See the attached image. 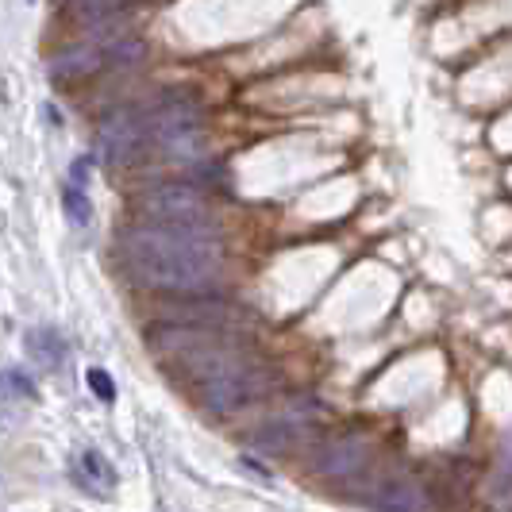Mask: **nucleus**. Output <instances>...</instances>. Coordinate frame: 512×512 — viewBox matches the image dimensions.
<instances>
[{"mask_svg": "<svg viewBox=\"0 0 512 512\" xmlns=\"http://www.w3.org/2000/svg\"><path fill=\"white\" fill-rule=\"evenodd\" d=\"M147 343L166 366H181V378L201 393L205 409L216 416L247 409L266 389V370L247 355L243 339H231L228 324L166 320L151 328Z\"/></svg>", "mask_w": 512, "mask_h": 512, "instance_id": "f257e3e1", "label": "nucleus"}, {"mask_svg": "<svg viewBox=\"0 0 512 512\" xmlns=\"http://www.w3.org/2000/svg\"><path fill=\"white\" fill-rule=\"evenodd\" d=\"M120 258L135 282L166 293H205L224 270L216 228L135 224L120 235Z\"/></svg>", "mask_w": 512, "mask_h": 512, "instance_id": "f03ea898", "label": "nucleus"}, {"mask_svg": "<svg viewBox=\"0 0 512 512\" xmlns=\"http://www.w3.org/2000/svg\"><path fill=\"white\" fill-rule=\"evenodd\" d=\"M147 124H151V143L170 158L197 162L205 154V116L189 93H162L147 108Z\"/></svg>", "mask_w": 512, "mask_h": 512, "instance_id": "7ed1b4c3", "label": "nucleus"}, {"mask_svg": "<svg viewBox=\"0 0 512 512\" xmlns=\"http://www.w3.org/2000/svg\"><path fill=\"white\" fill-rule=\"evenodd\" d=\"M143 212L154 224L178 228H216V212L193 181H158L143 193Z\"/></svg>", "mask_w": 512, "mask_h": 512, "instance_id": "20e7f679", "label": "nucleus"}, {"mask_svg": "<svg viewBox=\"0 0 512 512\" xmlns=\"http://www.w3.org/2000/svg\"><path fill=\"white\" fill-rule=\"evenodd\" d=\"M151 147V124H147V108L128 104L116 108L101 128V158L108 166H131L139 154Z\"/></svg>", "mask_w": 512, "mask_h": 512, "instance_id": "39448f33", "label": "nucleus"}, {"mask_svg": "<svg viewBox=\"0 0 512 512\" xmlns=\"http://www.w3.org/2000/svg\"><path fill=\"white\" fill-rule=\"evenodd\" d=\"M362 466H366V443L355 436H343L324 447L320 455V470L328 478H355Z\"/></svg>", "mask_w": 512, "mask_h": 512, "instance_id": "423d86ee", "label": "nucleus"}, {"mask_svg": "<svg viewBox=\"0 0 512 512\" xmlns=\"http://www.w3.org/2000/svg\"><path fill=\"white\" fill-rule=\"evenodd\" d=\"M97 66H104V47L93 39V43H81V47H70L62 51L51 62V77L54 81H74V77L93 74Z\"/></svg>", "mask_w": 512, "mask_h": 512, "instance_id": "0eeeda50", "label": "nucleus"}, {"mask_svg": "<svg viewBox=\"0 0 512 512\" xmlns=\"http://www.w3.org/2000/svg\"><path fill=\"white\" fill-rule=\"evenodd\" d=\"M77 482H81V489H93L97 497H108L112 493V486H116V470L104 462L101 451H81L77 455Z\"/></svg>", "mask_w": 512, "mask_h": 512, "instance_id": "6e6552de", "label": "nucleus"}, {"mask_svg": "<svg viewBox=\"0 0 512 512\" xmlns=\"http://www.w3.org/2000/svg\"><path fill=\"white\" fill-rule=\"evenodd\" d=\"M24 347H27V355L39 362V366H47V370L62 366V359H66V343H62V335L54 332V328H35V332H27Z\"/></svg>", "mask_w": 512, "mask_h": 512, "instance_id": "1a4fd4ad", "label": "nucleus"}, {"mask_svg": "<svg viewBox=\"0 0 512 512\" xmlns=\"http://www.w3.org/2000/svg\"><path fill=\"white\" fill-rule=\"evenodd\" d=\"M293 439H297V420L282 416V420H270L262 432H255L251 447H255L258 455H282V451L293 447Z\"/></svg>", "mask_w": 512, "mask_h": 512, "instance_id": "9d476101", "label": "nucleus"}, {"mask_svg": "<svg viewBox=\"0 0 512 512\" xmlns=\"http://www.w3.org/2000/svg\"><path fill=\"white\" fill-rule=\"evenodd\" d=\"M166 320H181V324H228L231 312L224 301H181L178 308L166 312Z\"/></svg>", "mask_w": 512, "mask_h": 512, "instance_id": "9b49d317", "label": "nucleus"}, {"mask_svg": "<svg viewBox=\"0 0 512 512\" xmlns=\"http://www.w3.org/2000/svg\"><path fill=\"white\" fill-rule=\"evenodd\" d=\"M370 505L374 509H424L428 501L416 493V486H409V482H385L374 497H370Z\"/></svg>", "mask_w": 512, "mask_h": 512, "instance_id": "f8f14e48", "label": "nucleus"}, {"mask_svg": "<svg viewBox=\"0 0 512 512\" xmlns=\"http://www.w3.org/2000/svg\"><path fill=\"white\" fill-rule=\"evenodd\" d=\"M62 201H66V216H70V224L74 228H89V220H93V205H89V197L81 193V185H66L62 189Z\"/></svg>", "mask_w": 512, "mask_h": 512, "instance_id": "ddd939ff", "label": "nucleus"}, {"mask_svg": "<svg viewBox=\"0 0 512 512\" xmlns=\"http://www.w3.org/2000/svg\"><path fill=\"white\" fill-rule=\"evenodd\" d=\"M108 8H112V0H70V12H74L77 20H85V24H97L108 16Z\"/></svg>", "mask_w": 512, "mask_h": 512, "instance_id": "4468645a", "label": "nucleus"}, {"mask_svg": "<svg viewBox=\"0 0 512 512\" xmlns=\"http://www.w3.org/2000/svg\"><path fill=\"white\" fill-rule=\"evenodd\" d=\"M85 382H89V389L101 397L104 405H112L116 401V382H112V374L108 370H101V366H93L89 374H85Z\"/></svg>", "mask_w": 512, "mask_h": 512, "instance_id": "2eb2a0df", "label": "nucleus"}, {"mask_svg": "<svg viewBox=\"0 0 512 512\" xmlns=\"http://www.w3.org/2000/svg\"><path fill=\"white\" fill-rule=\"evenodd\" d=\"M0 382L16 385V397H31V393H35V385H31V378H24V374H16V370H4V374H0Z\"/></svg>", "mask_w": 512, "mask_h": 512, "instance_id": "dca6fc26", "label": "nucleus"}, {"mask_svg": "<svg viewBox=\"0 0 512 512\" xmlns=\"http://www.w3.org/2000/svg\"><path fill=\"white\" fill-rule=\"evenodd\" d=\"M85 174H89V158H77L74 166H70V181H74V185H85Z\"/></svg>", "mask_w": 512, "mask_h": 512, "instance_id": "f3484780", "label": "nucleus"}, {"mask_svg": "<svg viewBox=\"0 0 512 512\" xmlns=\"http://www.w3.org/2000/svg\"><path fill=\"white\" fill-rule=\"evenodd\" d=\"M43 112H47V116H51V124H58V128H62V112H58V108H54V104H47V108H43Z\"/></svg>", "mask_w": 512, "mask_h": 512, "instance_id": "a211bd4d", "label": "nucleus"}]
</instances>
